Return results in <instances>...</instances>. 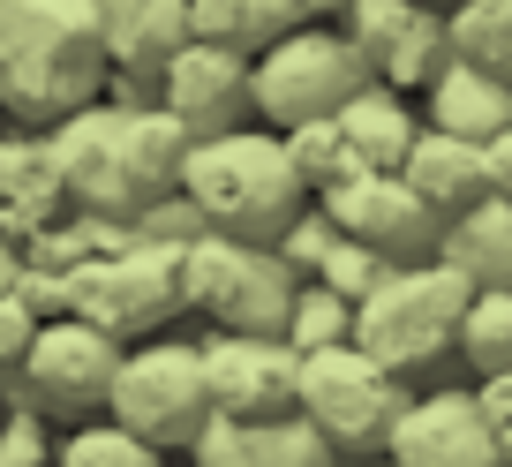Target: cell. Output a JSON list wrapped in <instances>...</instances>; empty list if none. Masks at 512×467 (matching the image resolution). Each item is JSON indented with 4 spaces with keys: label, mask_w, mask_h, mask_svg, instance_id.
I'll return each instance as SVG.
<instances>
[{
    "label": "cell",
    "mask_w": 512,
    "mask_h": 467,
    "mask_svg": "<svg viewBox=\"0 0 512 467\" xmlns=\"http://www.w3.org/2000/svg\"><path fill=\"white\" fill-rule=\"evenodd\" d=\"M46 136H53V151H61L68 196H76L83 211L136 219V211L159 204L166 189H181L189 129H181L159 98H83Z\"/></svg>",
    "instance_id": "1"
},
{
    "label": "cell",
    "mask_w": 512,
    "mask_h": 467,
    "mask_svg": "<svg viewBox=\"0 0 512 467\" xmlns=\"http://www.w3.org/2000/svg\"><path fill=\"white\" fill-rule=\"evenodd\" d=\"M181 196L204 211L219 234H249V242H279V226L309 204V181L294 174V151L272 121H234V129L189 136L181 151Z\"/></svg>",
    "instance_id": "2"
},
{
    "label": "cell",
    "mask_w": 512,
    "mask_h": 467,
    "mask_svg": "<svg viewBox=\"0 0 512 467\" xmlns=\"http://www.w3.org/2000/svg\"><path fill=\"white\" fill-rule=\"evenodd\" d=\"M106 38L83 0H0V98H16L38 121L98 98Z\"/></svg>",
    "instance_id": "3"
},
{
    "label": "cell",
    "mask_w": 512,
    "mask_h": 467,
    "mask_svg": "<svg viewBox=\"0 0 512 467\" xmlns=\"http://www.w3.org/2000/svg\"><path fill=\"white\" fill-rule=\"evenodd\" d=\"M460 309H467V272H452L437 249L430 257H400V264H384V279L354 302V339L377 362H392L400 377H415L452 355Z\"/></svg>",
    "instance_id": "4"
},
{
    "label": "cell",
    "mask_w": 512,
    "mask_h": 467,
    "mask_svg": "<svg viewBox=\"0 0 512 467\" xmlns=\"http://www.w3.org/2000/svg\"><path fill=\"white\" fill-rule=\"evenodd\" d=\"M68 309L91 324H106L113 339L159 332V324L181 317V249L159 242V234H106L91 257L68 264Z\"/></svg>",
    "instance_id": "5"
},
{
    "label": "cell",
    "mask_w": 512,
    "mask_h": 467,
    "mask_svg": "<svg viewBox=\"0 0 512 467\" xmlns=\"http://www.w3.org/2000/svg\"><path fill=\"white\" fill-rule=\"evenodd\" d=\"M294 264L279 257V242H249V234H189L181 242V309H196L204 324H234V332H279L294 302Z\"/></svg>",
    "instance_id": "6"
},
{
    "label": "cell",
    "mask_w": 512,
    "mask_h": 467,
    "mask_svg": "<svg viewBox=\"0 0 512 467\" xmlns=\"http://www.w3.org/2000/svg\"><path fill=\"white\" fill-rule=\"evenodd\" d=\"M362 76L369 68H362V53H354V38L339 31L332 16H302V23H287L272 46L249 53V113L272 121V129H294V121L332 113Z\"/></svg>",
    "instance_id": "7"
},
{
    "label": "cell",
    "mask_w": 512,
    "mask_h": 467,
    "mask_svg": "<svg viewBox=\"0 0 512 467\" xmlns=\"http://www.w3.org/2000/svg\"><path fill=\"white\" fill-rule=\"evenodd\" d=\"M106 415H121L128 430H144L159 452L189 445V430L211 415L196 339L166 332V324H159V332L121 339V362H113V385H106Z\"/></svg>",
    "instance_id": "8"
},
{
    "label": "cell",
    "mask_w": 512,
    "mask_h": 467,
    "mask_svg": "<svg viewBox=\"0 0 512 467\" xmlns=\"http://www.w3.org/2000/svg\"><path fill=\"white\" fill-rule=\"evenodd\" d=\"M407 377L392 362H377L362 339H332V347H309L302 377H294V407L332 437V452H377L384 422L400 415Z\"/></svg>",
    "instance_id": "9"
},
{
    "label": "cell",
    "mask_w": 512,
    "mask_h": 467,
    "mask_svg": "<svg viewBox=\"0 0 512 467\" xmlns=\"http://www.w3.org/2000/svg\"><path fill=\"white\" fill-rule=\"evenodd\" d=\"M113 362H121V339L106 324L76 317V309H53V317H38L31 347L16 355V385L46 422H76V415L106 407Z\"/></svg>",
    "instance_id": "10"
},
{
    "label": "cell",
    "mask_w": 512,
    "mask_h": 467,
    "mask_svg": "<svg viewBox=\"0 0 512 467\" xmlns=\"http://www.w3.org/2000/svg\"><path fill=\"white\" fill-rule=\"evenodd\" d=\"M317 204L332 211L339 234L384 249L392 264H400V257H430V249H437V226H445L415 189H407L400 166H354V174H339L332 189H317Z\"/></svg>",
    "instance_id": "11"
},
{
    "label": "cell",
    "mask_w": 512,
    "mask_h": 467,
    "mask_svg": "<svg viewBox=\"0 0 512 467\" xmlns=\"http://www.w3.org/2000/svg\"><path fill=\"white\" fill-rule=\"evenodd\" d=\"M204 355V392L226 415H287L294 407V377L302 355L287 347V332H234V324H211L196 339Z\"/></svg>",
    "instance_id": "12"
},
{
    "label": "cell",
    "mask_w": 512,
    "mask_h": 467,
    "mask_svg": "<svg viewBox=\"0 0 512 467\" xmlns=\"http://www.w3.org/2000/svg\"><path fill=\"white\" fill-rule=\"evenodd\" d=\"M151 98H159L189 136L234 129V121H249V53L189 31L159 68H151Z\"/></svg>",
    "instance_id": "13"
},
{
    "label": "cell",
    "mask_w": 512,
    "mask_h": 467,
    "mask_svg": "<svg viewBox=\"0 0 512 467\" xmlns=\"http://www.w3.org/2000/svg\"><path fill=\"white\" fill-rule=\"evenodd\" d=\"M377 452L400 467H505L475 392H407Z\"/></svg>",
    "instance_id": "14"
},
{
    "label": "cell",
    "mask_w": 512,
    "mask_h": 467,
    "mask_svg": "<svg viewBox=\"0 0 512 467\" xmlns=\"http://www.w3.org/2000/svg\"><path fill=\"white\" fill-rule=\"evenodd\" d=\"M339 31L354 38L369 76L400 83V91H422L430 68L445 61V16H437L430 0H347L339 8Z\"/></svg>",
    "instance_id": "15"
},
{
    "label": "cell",
    "mask_w": 512,
    "mask_h": 467,
    "mask_svg": "<svg viewBox=\"0 0 512 467\" xmlns=\"http://www.w3.org/2000/svg\"><path fill=\"white\" fill-rule=\"evenodd\" d=\"M181 452L204 467H332L339 460L332 437L302 407H287V415H226V407H211Z\"/></svg>",
    "instance_id": "16"
},
{
    "label": "cell",
    "mask_w": 512,
    "mask_h": 467,
    "mask_svg": "<svg viewBox=\"0 0 512 467\" xmlns=\"http://www.w3.org/2000/svg\"><path fill=\"white\" fill-rule=\"evenodd\" d=\"M68 204H76V196H68V174H61L53 136H31V129L0 136V234L31 242L38 226H53Z\"/></svg>",
    "instance_id": "17"
},
{
    "label": "cell",
    "mask_w": 512,
    "mask_h": 467,
    "mask_svg": "<svg viewBox=\"0 0 512 467\" xmlns=\"http://www.w3.org/2000/svg\"><path fill=\"white\" fill-rule=\"evenodd\" d=\"M83 8L106 38V68L121 76H151L189 38V0H83Z\"/></svg>",
    "instance_id": "18"
},
{
    "label": "cell",
    "mask_w": 512,
    "mask_h": 467,
    "mask_svg": "<svg viewBox=\"0 0 512 467\" xmlns=\"http://www.w3.org/2000/svg\"><path fill=\"white\" fill-rule=\"evenodd\" d=\"M332 121H339V136H347V151H354L362 166H400L407 144H415V129H422V106L400 91V83L362 76V83L332 106Z\"/></svg>",
    "instance_id": "19"
},
{
    "label": "cell",
    "mask_w": 512,
    "mask_h": 467,
    "mask_svg": "<svg viewBox=\"0 0 512 467\" xmlns=\"http://www.w3.org/2000/svg\"><path fill=\"white\" fill-rule=\"evenodd\" d=\"M400 174H407V189H415L422 204L437 211V219H445V211H460L467 196L490 189V174H482V136L437 129V121H422V129H415V144H407Z\"/></svg>",
    "instance_id": "20"
},
{
    "label": "cell",
    "mask_w": 512,
    "mask_h": 467,
    "mask_svg": "<svg viewBox=\"0 0 512 467\" xmlns=\"http://www.w3.org/2000/svg\"><path fill=\"white\" fill-rule=\"evenodd\" d=\"M422 121L460 129V136L505 129V121H512V76L475 68V61H460V53H445V61L430 68V83H422Z\"/></svg>",
    "instance_id": "21"
},
{
    "label": "cell",
    "mask_w": 512,
    "mask_h": 467,
    "mask_svg": "<svg viewBox=\"0 0 512 467\" xmlns=\"http://www.w3.org/2000/svg\"><path fill=\"white\" fill-rule=\"evenodd\" d=\"M437 257H445L452 272H467V287L512 279V196L482 189V196H467L460 211H445V226H437Z\"/></svg>",
    "instance_id": "22"
},
{
    "label": "cell",
    "mask_w": 512,
    "mask_h": 467,
    "mask_svg": "<svg viewBox=\"0 0 512 467\" xmlns=\"http://www.w3.org/2000/svg\"><path fill=\"white\" fill-rule=\"evenodd\" d=\"M452 355H467L475 377L512 370V279H490V287H467L460 332H452Z\"/></svg>",
    "instance_id": "23"
},
{
    "label": "cell",
    "mask_w": 512,
    "mask_h": 467,
    "mask_svg": "<svg viewBox=\"0 0 512 467\" xmlns=\"http://www.w3.org/2000/svg\"><path fill=\"white\" fill-rule=\"evenodd\" d=\"M287 23H302V0H189V31L219 38V46H234V53L272 46Z\"/></svg>",
    "instance_id": "24"
},
{
    "label": "cell",
    "mask_w": 512,
    "mask_h": 467,
    "mask_svg": "<svg viewBox=\"0 0 512 467\" xmlns=\"http://www.w3.org/2000/svg\"><path fill=\"white\" fill-rule=\"evenodd\" d=\"M53 460L61 467H159V445L98 407V415H76L61 437H53Z\"/></svg>",
    "instance_id": "25"
},
{
    "label": "cell",
    "mask_w": 512,
    "mask_h": 467,
    "mask_svg": "<svg viewBox=\"0 0 512 467\" xmlns=\"http://www.w3.org/2000/svg\"><path fill=\"white\" fill-rule=\"evenodd\" d=\"M445 46L475 68L512 76V0H452L445 8Z\"/></svg>",
    "instance_id": "26"
},
{
    "label": "cell",
    "mask_w": 512,
    "mask_h": 467,
    "mask_svg": "<svg viewBox=\"0 0 512 467\" xmlns=\"http://www.w3.org/2000/svg\"><path fill=\"white\" fill-rule=\"evenodd\" d=\"M287 347L309 355V347H332V339H354V302L324 279H294V302H287Z\"/></svg>",
    "instance_id": "27"
},
{
    "label": "cell",
    "mask_w": 512,
    "mask_h": 467,
    "mask_svg": "<svg viewBox=\"0 0 512 467\" xmlns=\"http://www.w3.org/2000/svg\"><path fill=\"white\" fill-rule=\"evenodd\" d=\"M279 136H287L294 174L309 181V196H317V189H332L339 174H354V166H362V159L347 151V136H339V121H332V113H317V121H294V129H279Z\"/></svg>",
    "instance_id": "28"
},
{
    "label": "cell",
    "mask_w": 512,
    "mask_h": 467,
    "mask_svg": "<svg viewBox=\"0 0 512 467\" xmlns=\"http://www.w3.org/2000/svg\"><path fill=\"white\" fill-rule=\"evenodd\" d=\"M384 264H392V257H384V249L354 242V234H332V242L317 249V264H309L302 279H324V287H339V294H347V302H362V294H369V287H377V279H384Z\"/></svg>",
    "instance_id": "29"
},
{
    "label": "cell",
    "mask_w": 512,
    "mask_h": 467,
    "mask_svg": "<svg viewBox=\"0 0 512 467\" xmlns=\"http://www.w3.org/2000/svg\"><path fill=\"white\" fill-rule=\"evenodd\" d=\"M38 460H53V430H46V415L23 400L16 415H0V467H38Z\"/></svg>",
    "instance_id": "30"
},
{
    "label": "cell",
    "mask_w": 512,
    "mask_h": 467,
    "mask_svg": "<svg viewBox=\"0 0 512 467\" xmlns=\"http://www.w3.org/2000/svg\"><path fill=\"white\" fill-rule=\"evenodd\" d=\"M31 332H38V309L23 302L16 287H0V377L16 370V355L31 347Z\"/></svg>",
    "instance_id": "31"
},
{
    "label": "cell",
    "mask_w": 512,
    "mask_h": 467,
    "mask_svg": "<svg viewBox=\"0 0 512 467\" xmlns=\"http://www.w3.org/2000/svg\"><path fill=\"white\" fill-rule=\"evenodd\" d=\"M475 400H482V415H490V437H497V460L512 467V370L482 377V385H475Z\"/></svg>",
    "instance_id": "32"
},
{
    "label": "cell",
    "mask_w": 512,
    "mask_h": 467,
    "mask_svg": "<svg viewBox=\"0 0 512 467\" xmlns=\"http://www.w3.org/2000/svg\"><path fill=\"white\" fill-rule=\"evenodd\" d=\"M482 174H490V189H497V196H512V121L482 136Z\"/></svg>",
    "instance_id": "33"
},
{
    "label": "cell",
    "mask_w": 512,
    "mask_h": 467,
    "mask_svg": "<svg viewBox=\"0 0 512 467\" xmlns=\"http://www.w3.org/2000/svg\"><path fill=\"white\" fill-rule=\"evenodd\" d=\"M16 264H23V242H16V234H0V287H16Z\"/></svg>",
    "instance_id": "34"
}]
</instances>
